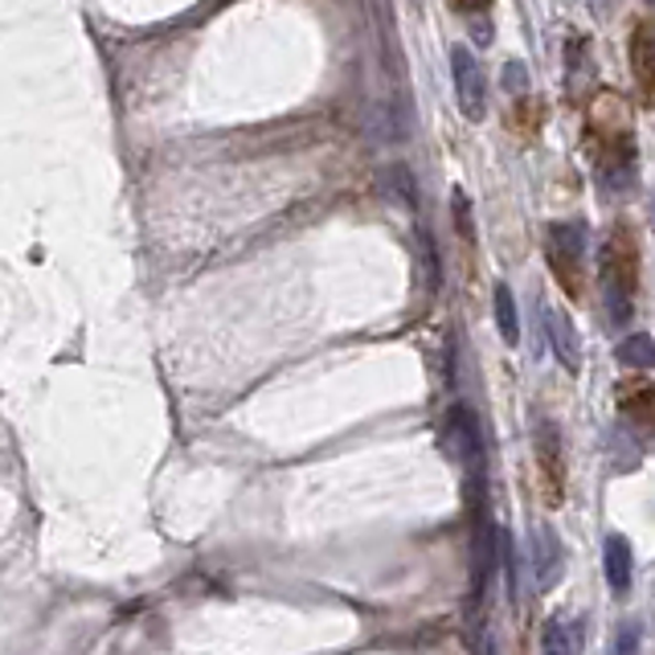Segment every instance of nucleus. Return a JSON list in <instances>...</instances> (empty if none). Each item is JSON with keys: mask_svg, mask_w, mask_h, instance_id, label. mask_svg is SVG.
Segmentation results:
<instances>
[{"mask_svg": "<svg viewBox=\"0 0 655 655\" xmlns=\"http://www.w3.org/2000/svg\"><path fill=\"white\" fill-rule=\"evenodd\" d=\"M586 148L594 161V176L602 189H623L635 181V123L619 95H598L586 119Z\"/></svg>", "mask_w": 655, "mask_h": 655, "instance_id": "f257e3e1", "label": "nucleus"}, {"mask_svg": "<svg viewBox=\"0 0 655 655\" xmlns=\"http://www.w3.org/2000/svg\"><path fill=\"white\" fill-rule=\"evenodd\" d=\"M602 307H607V320L614 328H626L631 324V312H635V287H640V238H635V226L626 221H614L607 242H602Z\"/></svg>", "mask_w": 655, "mask_h": 655, "instance_id": "f03ea898", "label": "nucleus"}, {"mask_svg": "<svg viewBox=\"0 0 655 655\" xmlns=\"http://www.w3.org/2000/svg\"><path fill=\"white\" fill-rule=\"evenodd\" d=\"M549 266L554 279L566 287L569 299H586V230L578 221L569 226H549Z\"/></svg>", "mask_w": 655, "mask_h": 655, "instance_id": "7ed1b4c3", "label": "nucleus"}, {"mask_svg": "<svg viewBox=\"0 0 655 655\" xmlns=\"http://www.w3.org/2000/svg\"><path fill=\"white\" fill-rule=\"evenodd\" d=\"M447 447L459 463L467 467V480L480 483L483 480V435H480V418L471 406H451L447 414Z\"/></svg>", "mask_w": 655, "mask_h": 655, "instance_id": "20e7f679", "label": "nucleus"}, {"mask_svg": "<svg viewBox=\"0 0 655 655\" xmlns=\"http://www.w3.org/2000/svg\"><path fill=\"white\" fill-rule=\"evenodd\" d=\"M451 70H455V95H459L463 116L483 119L488 116V78H483L480 62L467 54V45H455L451 50Z\"/></svg>", "mask_w": 655, "mask_h": 655, "instance_id": "39448f33", "label": "nucleus"}, {"mask_svg": "<svg viewBox=\"0 0 655 655\" xmlns=\"http://www.w3.org/2000/svg\"><path fill=\"white\" fill-rule=\"evenodd\" d=\"M528 566H533V582L537 590H554L561 569H566V545L549 524H537L528 533Z\"/></svg>", "mask_w": 655, "mask_h": 655, "instance_id": "423d86ee", "label": "nucleus"}, {"mask_svg": "<svg viewBox=\"0 0 655 655\" xmlns=\"http://www.w3.org/2000/svg\"><path fill=\"white\" fill-rule=\"evenodd\" d=\"M537 459H541V476L549 488V504H561V488H566V467H561V435L554 423L537 426Z\"/></svg>", "mask_w": 655, "mask_h": 655, "instance_id": "0eeeda50", "label": "nucleus"}, {"mask_svg": "<svg viewBox=\"0 0 655 655\" xmlns=\"http://www.w3.org/2000/svg\"><path fill=\"white\" fill-rule=\"evenodd\" d=\"M545 332H549V345H554V357L566 364L569 373L582 369V340H578V328L569 320L566 312H554L545 307Z\"/></svg>", "mask_w": 655, "mask_h": 655, "instance_id": "6e6552de", "label": "nucleus"}, {"mask_svg": "<svg viewBox=\"0 0 655 655\" xmlns=\"http://www.w3.org/2000/svg\"><path fill=\"white\" fill-rule=\"evenodd\" d=\"M631 66H635L643 95L655 102V25H647V21H640L631 33Z\"/></svg>", "mask_w": 655, "mask_h": 655, "instance_id": "1a4fd4ad", "label": "nucleus"}, {"mask_svg": "<svg viewBox=\"0 0 655 655\" xmlns=\"http://www.w3.org/2000/svg\"><path fill=\"white\" fill-rule=\"evenodd\" d=\"M602 566H607V582H611L614 594H626V590H631V578H635L631 541L611 533V537H607V549H602Z\"/></svg>", "mask_w": 655, "mask_h": 655, "instance_id": "9d476101", "label": "nucleus"}, {"mask_svg": "<svg viewBox=\"0 0 655 655\" xmlns=\"http://www.w3.org/2000/svg\"><path fill=\"white\" fill-rule=\"evenodd\" d=\"M619 410H623L640 430H655V390L652 385H623V390H619Z\"/></svg>", "mask_w": 655, "mask_h": 655, "instance_id": "9b49d317", "label": "nucleus"}, {"mask_svg": "<svg viewBox=\"0 0 655 655\" xmlns=\"http://www.w3.org/2000/svg\"><path fill=\"white\" fill-rule=\"evenodd\" d=\"M492 307H495V328H500V336H504L509 345H516V340H521V312H516V295H512L504 283L495 287Z\"/></svg>", "mask_w": 655, "mask_h": 655, "instance_id": "f8f14e48", "label": "nucleus"}, {"mask_svg": "<svg viewBox=\"0 0 655 655\" xmlns=\"http://www.w3.org/2000/svg\"><path fill=\"white\" fill-rule=\"evenodd\" d=\"M578 652V626H569L566 619H549L545 635H541V655H574Z\"/></svg>", "mask_w": 655, "mask_h": 655, "instance_id": "ddd939ff", "label": "nucleus"}, {"mask_svg": "<svg viewBox=\"0 0 655 655\" xmlns=\"http://www.w3.org/2000/svg\"><path fill=\"white\" fill-rule=\"evenodd\" d=\"M626 369H652L655 364V340L647 332H631L626 340H619V352H614Z\"/></svg>", "mask_w": 655, "mask_h": 655, "instance_id": "4468645a", "label": "nucleus"}, {"mask_svg": "<svg viewBox=\"0 0 655 655\" xmlns=\"http://www.w3.org/2000/svg\"><path fill=\"white\" fill-rule=\"evenodd\" d=\"M640 640H643V626L635 619H626L614 635V655H640Z\"/></svg>", "mask_w": 655, "mask_h": 655, "instance_id": "2eb2a0df", "label": "nucleus"}, {"mask_svg": "<svg viewBox=\"0 0 655 655\" xmlns=\"http://www.w3.org/2000/svg\"><path fill=\"white\" fill-rule=\"evenodd\" d=\"M451 214H455V226H459V233H463V238H471V201H467L463 189L451 193Z\"/></svg>", "mask_w": 655, "mask_h": 655, "instance_id": "dca6fc26", "label": "nucleus"}, {"mask_svg": "<svg viewBox=\"0 0 655 655\" xmlns=\"http://www.w3.org/2000/svg\"><path fill=\"white\" fill-rule=\"evenodd\" d=\"M516 119H521L524 135H537V128L545 123V107H537V111H533V102L521 99V107H516Z\"/></svg>", "mask_w": 655, "mask_h": 655, "instance_id": "f3484780", "label": "nucleus"}, {"mask_svg": "<svg viewBox=\"0 0 655 655\" xmlns=\"http://www.w3.org/2000/svg\"><path fill=\"white\" fill-rule=\"evenodd\" d=\"M459 17H471V21H476V42L488 45V37H492V30H488V13H480V9H459Z\"/></svg>", "mask_w": 655, "mask_h": 655, "instance_id": "a211bd4d", "label": "nucleus"}, {"mask_svg": "<svg viewBox=\"0 0 655 655\" xmlns=\"http://www.w3.org/2000/svg\"><path fill=\"white\" fill-rule=\"evenodd\" d=\"M524 83V70H521V62H509V87L516 90Z\"/></svg>", "mask_w": 655, "mask_h": 655, "instance_id": "6ab92c4d", "label": "nucleus"}]
</instances>
